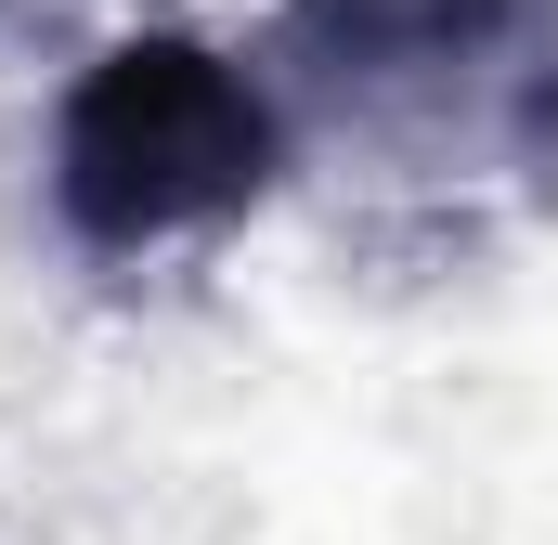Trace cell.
Returning a JSON list of instances; mask_svg holds the SVG:
<instances>
[{"instance_id": "obj_1", "label": "cell", "mask_w": 558, "mask_h": 545, "mask_svg": "<svg viewBox=\"0 0 558 545\" xmlns=\"http://www.w3.org/2000/svg\"><path fill=\"white\" fill-rule=\"evenodd\" d=\"M286 182L274 78L195 26L105 39L52 105V221L92 261H156L195 234H234Z\"/></svg>"}, {"instance_id": "obj_2", "label": "cell", "mask_w": 558, "mask_h": 545, "mask_svg": "<svg viewBox=\"0 0 558 545\" xmlns=\"http://www.w3.org/2000/svg\"><path fill=\"white\" fill-rule=\"evenodd\" d=\"M546 0H286L274 52L299 65V92L351 105V118H403L441 105L454 78H533L546 52Z\"/></svg>"}]
</instances>
